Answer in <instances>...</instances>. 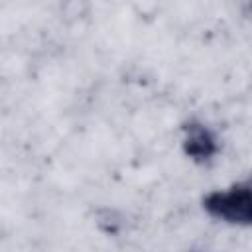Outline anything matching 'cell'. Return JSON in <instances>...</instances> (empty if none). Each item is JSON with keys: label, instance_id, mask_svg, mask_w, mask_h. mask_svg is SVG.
<instances>
[{"label": "cell", "instance_id": "obj_1", "mask_svg": "<svg viewBox=\"0 0 252 252\" xmlns=\"http://www.w3.org/2000/svg\"><path fill=\"white\" fill-rule=\"evenodd\" d=\"M205 211L228 224L252 226V181L236 183L226 191H213L203 199Z\"/></svg>", "mask_w": 252, "mask_h": 252}, {"label": "cell", "instance_id": "obj_2", "mask_svg": "<svg viewBox=\"0 0 252 252\" xmlns=\"http://www.w3.org/2000/svg\"><path fill=\"white\" fill-rule=\"evenodd\" d=\"M183 152L197 163H205L215 158L219 144L215 134L201 122L189 120L183 124Z\"/></svg>", "mask_w": 252, "mask_h": 252}]
</instances>
